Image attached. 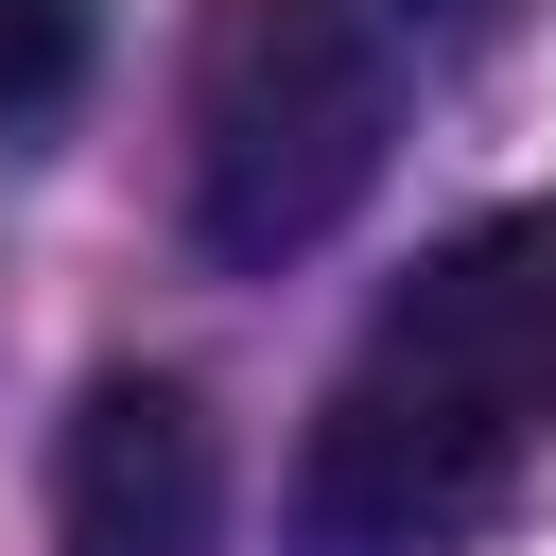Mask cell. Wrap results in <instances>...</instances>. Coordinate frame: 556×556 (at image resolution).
Returning a JSON list of instances; mask_svg holds the SVG:
<instances>
[{
	"mask_svg": "<svg viewBox=\"0 0 556 556\" xmlns=\"http://www.w3.org/2000/svg\"><path fill=\"white\" fill-rule=\"evenodd\" d=\"M539 434H556V208H486L330 365L295 452V556H452L469 521L521 504Z\"/></svg>",
	"mask_w": 556,
	"mask_h": 556,
	"instance_id": "obj_1",
	"label": "cell"
},
{
	"mask_svg": "<svg viewBox=\"0 0 556 556\" xmlns=\"http://www.w3.org/2000/svg\"><path fill=\"white\" fill-rule=\"evenodd\" d=\"M400 156V70L348 0H208L191 35V243L278 278Z\"/></svg>",
	"mask_w": 556,
	"mask_h": 556,
	"instance_id": "obj_2",
	"label": "cell"
},
{
	"mask_svg": "<svg viewBox=\"0 0 556 556\" xmlns=\"http://www.w3.org/2000/svg\"><path fill=\"white\" fill-rule=\"evenodd\" d=\"M52 556H226V434L191 382H87L52 452Z\"/></svg>",
	"mask_w": 556,
	"mask_h": 556,
	"instance_id": "obj_3",
	"label": "cell"
},
{
	"mask_svg": "<svg viewBox=\"0 0 556 556\" xmlns=\"http://www.w3.org/2000/svg\"><path fill=\"white\" fill-rule=\"evenodd\" d=\"M87 35H104V0H0V122H52L87 87Z\"/></svg>",
	"mask_w": 556,
	"mask_h": 556,
	"instance_id": "obj_4",
	"label": "cell"
},
{
	"mask_svg": "<svg viewBox=\"0 0 556 556\" xmlns=\"http://www.w3.org/2000/svg\"><path fill=\"white\" fill-rule=\"evenodd\" d=\"M417 35H504V0H400Z\"/></svg>",
	"mask_w": 556,
	"mask_h": 556,
	"instance_id": "obj_5",
	"label": "cell"
}]
</instances>
